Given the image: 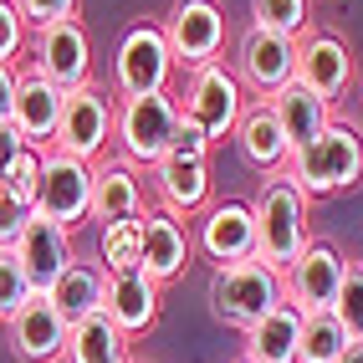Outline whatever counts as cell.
<instances>
[{
    "label": "cell",
    "mask_w": 363,
    "mask_h": 363,
    "mask_svg": "<svg viewBox=\"0 0 363 363\" xmlns=\"http://www.w3.org/2000/svg\"><path fill=\"white\" fill-rule=\"evenodd\" d=\"M26 36H31V26L21 21L16 0H0V62H21V52H26Z\"/></svg>",
    "instance_id": "cell-32"
},
{
    "label": "cell",
    "mask_w": 363,
    "mask_h": 363,
    "mask_svg": "<svg viewBox=\"0 0 363 363\" xmlns=\"http://www.w3.org/2000/svg\"><path fill=\"white\" fill-rule=\"evenodd\" d=\"M36 179H41V149H26V154L16 159V169H11L6 179H0V189L31 205V200H36Z\"/></svg>",
    "instance_id": "cell-33"
},
{
    "label": "cell",
    "mask_w": 363,
    "mask_h": 363,
    "mask_svg": "<svg viewBox=\"0 0 363 363\" xmlns=\"http://www.w3.org/2000/svg\"><path fill=\"white\" fill-rule=\"evenodd\" d=\"M113 113H118V98L103 92L98 82L72 87L62 98V123H57V143H52V149L82 159V164L108 159V149H113Z\"/></svg>",
    "instance_id": "cell-8"
},
{
    "label": "cell",
    "mask_w": 363,
    "mask_h": 363,
    "mask_svg": "<svg viewBox=\"0 0 363 363\" xmlns=\"http://www.w3.org/2000/svg\"><path fill=\"white\" fill-rule=\"evenodd\" d=\"M36 292H31V281L21 277V261H16V251H0V328H6L21 307H26Z\"/></svg>",
    "instance_id": "cell-31"
},
{
    "label": "cell",
    "mask_w": 363,
    "mask_h": 363,
    "mask_svg": "<svg viewBox=\"0 0 363 363\" xmlns=\"http://www.w3.org/2000/svg\"><path fill=\"white\" fill-rule=\"evenodd\" d=\"M26 149H31V143L16 133V123H0V179H6L11 169H16V159L26 154Z\"/></svg>",
    "instance_id": "cell-37"
},
{
    "label": "cell",
    "mask_w": 363,
    "mask_h": 363,
    "mask_svg": "<svg viewBox=\"0 0 363 363\" xmlns=\"http://www.w3.org/2000/svg\"><path fill=\"white\" fill-rule=\"evenodd\" d=\"M67 333H72V328L62 323V312L46 302V297H31V302L6 323L11 353H16L21 363H62V353H67Z\"/></svg>",
    "instance_id": "cell-20"
},
{
    "label": "cell",
    "mask_w": 363,
    "mask_h": 363,
    "mask_svg": "<svg viewBox=\"0 0 363 363\" xmlns=\"http://www.w3.org/2000/svg\"><path fill=\"white\" fill-rule=\"evenodd\" d=\"M159 312H164V286L149 281L143 272H108L103 277V318L118 333H128V337L154 333Z\"/></svg>",
    "instance_id": "cell-15"
},
{
    "label": "cell",
    "mask_w": 363,
    "mask_h": 363,
    "mask_svg": "<svg viewBox=\"0 0 363 363\" xmlns=\"http://www.w3.org/2000/svg\"><path fill=\"white\" fill-rule=\"evenodd\" d=\"M179 123V98L174 92H154V98H118L113 113V149L118 159H128L133 169H154L169 143H174Z\"/></svg>",
    "instance_id": "cell-4"
},
{
    "label": "cell",
    "mask_w": 363,
    "mask_h": 363,
    "mask_svg": "<svg viewBox=\"0 0 363 363\" xmlns=\"http://www.w3.org/2000/svg\"><path fill=\"white\" fill-rule=\"evenodd\" d=\"M240 337H246V343H240V358H246V363H297L302 312L286 307V302H277L251 333H240Z\"/></svg>",
    "instance_id": "cell-23"
},
{
    "label": "cell",
    "mask_w": 363,
    "mask_h": 363,
    "mask_svg": "<svg viewBox=\"0 0 363 363\" xmlns=\"http://www.w3.org/2000/svg\"><path fill=\"white\" fill-rule=\"evenodd\" d=\"M230 138H235L240 159H246L251 169H261V174H277V169H286V159H292V143H286L272 103H246V113H240V123H235Z\"/></svg>",
    "instance_id": "cell-22"
},
{
    "label": "cell",
    "mask_w": 363,
    "mask_h": 363,
    "mask_svg": "<svg viewBox=\"0 0 363 363\" xmlns=\"http://www.w3.org/2000/svg\"><path fill=\"white\" fill-rule=\"evenodd\" d=\"M31 205L26 200H16V195H6L0 189V251H16V240H21V230L31 225Z\"/></svg>",
    "instance_id": "cell-35"
},
{
    "label": "cell",
    "mask_w": 363,
    "mask_h": 363,
    "mask_svg": "<svg viewBox=\"0 0 363 363\" xmlns=\"http://www.w3.org/2000/svg\"><path fill=\"white\" fill-rule=\"evenodd\" d=\"M103 277L108 272H103L98 261H72L67 272L57 277V286L46 292V302L62 312L67 328L82 323V318H92V312H103Z\"/></svg>",
    "instance_id": "cell-26"
},
{
    "label": "cell",
    "mask_w": 363,
    "mask_h": 363,
    "mask_svg": "<svg viewBox=\"0 0 363 363\" xmlns=\"http://www.w3.org/2000/svg\"><path fill=\"white\" fill-rule=\"evenodd\" d=\"M333 318L343 323L348 343H363V272H358V261H348V272H343V286H337V302H333Z\"/></svg>",
    "instance_id": "cell-30"
},
{
    "label": "cell",
    "mask_w": 363,
    "mask_h": 363,
    "mask_svg": "<svg viewBox=\"0 0 363 363\" xmlns=\"http://www.w3.org/2000/svg\"><path fill=\"white\" fill-rule=\"evenodd\" d=\"M138 246H143V215L138 220H118L98 230V261L103 272H138Z\"/></svg>",
    "instance_id": "cell-29"
},
{
    "label": "cell",
    "mask_w": 363,
    "mask_h": 363,
    "mask_svg": "<svg viewBox=\"0 0 363 363\" xmlns=\"http://www.w3.org/2000/svg\"><path fill=\"white\" fill-rule=\"evenodd\" d=\"M251 26L302 41L312 31V0H251Z\"/></svg>",
    "instance_id": "cell-28"
},
{
    "label": "cell",
    "mask_w": 363,
    "mask_h": 363,
    "mask_svg": "<svg viewBox=\"0 0 363 363\" xmlns=\"http://www.w3.org/2000/svg\"><path fill=\"white\" fill-rule=\"evenodd\" d=\"M174 52L164 41L159 21H133L123 31L113 52V98H154V92H169V77H174Z\"/></svg>",
    "instance_id": "cell-5"
},
{
    "label": "cell",
    "mask_w": 363,
    "mask_h": 363,
    "mask_svg": "<svg viewBox=\"0 0 363 363\" xmlns=\"http://www.w3.org/2000/svg\"><path fill=\"white\" fill-rule=\"evenodd\" d=\"M159 26H164L169 52H174V67H184V72L220 62V52H225V11L215 0H174Z\"/></svg>",
    "instance_id": "cell-9"
},
{
    "label": "cell",
    "mask_w": 363,
    "mask_h": 363,
    "mask_svg": "<svg viewBox=\"0 0 363 363\" xmlns=\"http://www.w3.org/2000/svg\"><path fill=\"white\" fill-rule=\"evenodd\" d=\"M149 184H154V200L159 210L179 215V220H189V215H200L210 205V159H179V154H164L154 169H149Z\"/></svg>",
    "instance_id": "cell-19"
},
{
    "label": "cell",
    "mask_w": 363,
    "mask_h": 363,
    "mask_svg": "<svg viewBox=\"0 0 363 363\" xmlns=\"http://www.w3.org/2000/svg\"><path fill=\"white\" fill-rule=\"evenodd\" d=\"M16 261H21V277L31 281V292L46 297L57 286V277L77 261V251H72V230L31 215V225L21 230V240H16Z\"/></svg>",
    "instance_id": "cell-18"
},
{
    "label": "cell",
    "mask_w": 363,
    "mask_h": 363,
    "mask_svg": "<svg viewBox=\"0 0 363 363\" xmlns=\"http://www.w3.org/2000/svg\"><path fill=\"white\" fill-rule=\"evenodd\" d=\"M343 272H348V261L333 240H307V251L292 266H281V302L297 307L302 318L307 312H333Z\"/></svg>",
    "instance_id": "cell-10"
},
{
    "label": "cell",
    "mask_w": 363,
    "mask_h": 363,
    "mask_svg": "<svg viewBox=\"0 0 363 363\" xmlns=\"http://www.w3.org/2000/svg\"><path fill=\"white\" fill-rule=\"evenodd\" d=\"M62 363H133V337L118 333L103 312H92V318L72 323Z\"/></svg>",
    "instance_id": "cell-24"
},
{
    "label": "cell",
    "mask_w": 363,
    "mask_h": 363,
    "mask_svg": "<svg viewBox=\"0 0 363 363\" xmlns=\"http://www.w3.org/2000/svg\"><path fill=\"white\" fill-rule=\"evenodd\" d=\"M31 67L41 77H52L62 92L87 87L92 82V36H87V26L72 16V21L31 31Z\"/></svg>",
    "instance_id": "cell-13"
},
{
    "label": "cell",
    "mask_w": 363,
    "mask_h": 363,
    "mask_svg": "<svg viewBox=\"0 0 363 363\" xmlns=\"http://www.w3.org/2000/svg\"><path fill=\"white\" fill-rule=\"evenodd\" d=\"M195 251L220 272L235 261H256V215L251 200H210L195 225Z\"/></svg>",
    "instance_id": "cell-12"
},
{
    "label": "cell",
    "mask_w": 363,
    "mask_h": 363,
    "mask_svg": "<svg viewBox=\"0 0 363 363\" xmlns=\"http://www.w3.org/2000/svg\"><path fill=\"white\" fill-rule=\"evenodd\" d=\"M286 179H292L307 200H333V195H348V189L363 179V133L353 123H333L307 138L302 149H292V159H286L281 169Z\"/></svg>",
    "instance_id": "cell-1"
},
{
    "label": "cell",
    "mask_w": 363,
    "mask_h": 363,
    "mask_svg": "<svg viewBox=\"0 0 363 363\" xmlns=\"http://www.w3.org/2000/svg\"><path fill=\"white\" fill-rule=\"evenodd\" d=\"M266 103H272V113H277V123H281L292 149H302L307 138H318L333 123V103H323L318 92H307L302 82H286L277 98H266Z\"/></svg>",
    "instance_id": "cell-25"
},
{
    "label": "cell",
    "mask_w": 363,
    "mask_h": 363,
    "mask_svg": "<svg viewBox=\"0 0 363 363\" xmlns=\"http://www.w3.org/2000/svg\"><path fill=\"white\" fill-rule=\"evenodd\" d=\"M210 133L195 123V118H184L179 113V123H174V143H169V154H179V159H210Z\"/></svg>",
    "instance_id": "cell-36"
},
{
    "label": "cell",
    "mask_w": 363,
    "mask_h": 363,
    "mask_svg": "<svg viewBox=\"0 0 363 363\" xmlns=\"http://www.w3.org/2000/svg\"><path fill=\"white\" fill-rule=\"evenodd\" d=\"M16 118V62H0V123Z\"/></svg>",
    "instance_id": "cell-38"
},
{
    "label": "cell",
    "mask_w": 363,
    "mask_h": 363,
    "mask_svg": "<svg viewBox=\"0 0 363 363\" xmlns=\"http://www.w3.org/2000/svg\"><path fill=\"white\" fill-rule=\"evenodd\" d=\"M179 113L195 118L210 133V143H225L246 113V87L225 62H205L195 72H184V92H179Z\"/></svg>",
    "instance_id": "cell-6"
},
{
    "label": "cell",
    "mask_w": 363,
    "mask_h": 363,
    "mask_svg": "<svg viewBox=\"0 0 363 363\" xmlns=\"http://www.w3.org/2000/svg\"><path fill=\"white\" fill-rule=\"evenodd\" d=\"M149 210L143 205V169H133L128 159H98L92 164V220L118 225V220H138Z\"/></svg>",
    "instance_id": "cell-21"
},
{
    "label": "cell",
    "mask_w": 363,
    "mask_h": 363,
    "mask_svg": "<svg viewBox=\"0 0 363 363\" xmlns=\"http://www.w3.org/2000/svg\"><path fill=\"white\" fill-rule=\"evenodd\" d=\"M307 205L312 200L281 174V169L261 179L256 200H251V215H256V261H266V266H277V272H281V266H292L307 251V240H312Z\"/></svg>",
    "instance_id": "cell-2"
},
{
    "label": "cell",
    "mask_w": 363,
    "mask_h": 363,
    "mask_svg": "<svg viewBox=\"0 0 363 363\" xmlns=\"http://www.w3.org/2000/svg\"><path fill=\"white\" fill-rule=\"evenodd\" d=\"M337 363H363V343H348V353L337 358Z\"/></svg>",
    "instance_id": "cell-39"
},
{
    "label": "cell",
    "mask_w": 363,
    "mask_h": 363,
    "mask_svg": "<svg viewBox=\"0 0 363 363\" xmlns=\"http://www.w3.org/2000/svg\"><path fill=\"white\" fill-rule=\"evenodd\" d=\"M62 98L67 92L52 82V77H41V72L26 62V67H16V133L31 143V149H52L57 143V123H62Z\"/></svg>",
    "instance_id": "cell-16"
},
{
    "label": "cell",
    "mask_w": 363,
    "mask_h": 363,
    "mask_svg": "<svg viewBox=\"0 0 363 363\" xmlns=\"http://www.w3.org/2000/svg\"><path fill=\"white\" fill-rule=\"evenodd\" d=\"M240 363H246V358H240Z\"/></svg>",
    "instance_id": "cell-41"
},
{
    "label": "cell",
    "mask_w": 363,
    "mask_h": 363,
    "mask_svg": "<svg viewBox=\"0 0 363 363\" xmlns=\"http://www.w3.org/2000/svg\"><path fill=\"white\" fill-rule=\"evenodd\" d=\"M235 77L246 92L256 98H277L286 82H297V41L292 36H277V31H261V26H246L235 41Z\"/></svg>",
    "instance_id": "cell-11"
},
{
    "label": "cell",
    "mask_w": 363,
    "mask_h": 363,
    "mask_svg": "<svg viewBox=\"0 0 363 363\" xmlns=\"http://www.w3.org/2000/svg\"><path fill=\"white\" fill-rule=\"evenodd\" d=\"M189 261H195V230H189L179 215L169 210H143V246H138V272L169 286L189 272Z\"/></svg>",
    "instance_id": "cell-14"
},
{
    "label": "cell",
    "mask_w": 363,
    "mask_h": 363,
    "mask_svg": "<svg viewBox=\"0 0 363 363\" xmlns=\"http://www.w3.org/2000/svg\"><path fill=\"white\" fill-rule=\"evenodd\" d=\"M16 11L31 31H41V26H57V21H72L77 16V0H16Z\"/></svg>",
    "instance_id": "cell-34"
},
{
    "label": "cell",
    "mask_w": 363,
    "mask_h": 363,
    "mask_svg": "<svg viewBox=\"0 0 363 363\" xmlns=\"http://www.w3.org/2000/svg\"><path fill=\"white\" fill-rule=\"evenodd\" d=\"M31 210L41 215V220L62 225V230H82L92 220V164L72 159L62 149H46Z\"/></svg>",
    "instance_id": "cell-7"
},
{
    "label": "cell",
    "mask_w": 363,
    "mask_h": 363,
    "mask_svg": "<svg viewBox=\"0 0 363 363\" xmlns=\"http://www.w3.org/2000/svg\"><path fill=\"white\" fill-rule=\"evenodd\" d=\"M348 353V333L333 312H307L302 318V348H297V363H337Z\"/></svg>",
    "instance_id": "cell-27"
},
{
    "label": "cell",
    "mask_w": 363,
    "mask_h": 363,
    "mask_svg": "<svg viewBox=\"0 0 363 363\" xmlns=\"http://www.w3.org/2000/svg\"><path fill=\"white\" fill-rule=\"evenodd\" d=\"M358 272H363V261H358Z\"/></svg>",
    "instance_id": "cell-40"
},
{
    "label": "cell",
    "mask_w": 363,
    "mask_h": 363,
    "mask_svg": "<svg viewBox=\"0 0 363 363\" xmlns=\"http://www.w3.org/2000/svg\"><path fill=\"white\" fill-rule=\"evenodd\" d=\"M210 312L220 318L225 328L235 333H251L266 312L281 302V272L266 261H235V266H220L210 277V292H205Z\"/></svg>",
    "instance_id": "cell-3"
},
{
    "label": "cell",
    "mask_w": 363,
    "mask_h": 363,
    "mask_svg": "<svg viewBox=\"0 0 363 363\" xmlns=\"http://www.w3.org/2000/svg\"><path fill=\"white\" fill-rule=\"evenodd\" d=\"M297 82L307 92H318L323 103H337L353 82V52L343 36L333 31H307L297 41Z\"/></svg>",
    "instance_id": "cell-17"
}]
</instances>
